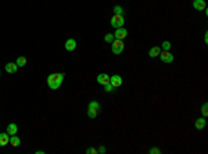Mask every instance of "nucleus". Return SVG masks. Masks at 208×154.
Here are the masks:
<instances>
[{
  "label": "nucleus",
  "mask_w": 208,
  "mask_h": 154,
  "mask_svg": "<svg viewBox=\"0 0 208 154\" xmlns=\"http://www.w3.org/2000/svg\"><path fill=\"white\" fill-rule=\"evenodd\" d=\"M63 81H64V74H61V72L50 74V75L47 76V85H49V87L52 90L58 89V87L61 86V83H63Z\"/></svg>",
  "instance_id": "f257e3e1"
},
{
  "label": "nucleus",
  "mask_w": 208,
  "mask_h": 154,
  "mask_svg": "<svg viewBox=\"0 0 208 154\" xmlns=\"http://www.w3.org/2000/svg\"><path fill=\"white\" fill-rule=\"evenodd\" d=\"M98 113H100V104L96 100L90 102L89 106H87V115H89V118H96L98 115Z\"/></svg>",
  "instance_id": "f03ea898"
},
{
  "label": "nucleus",
  "mask_w": 208,
  "mask_h": 154,
  "mask_svg": "<svg viewBox=\"0 0 208 154\" xmlns=\"http://www.w3.org/2000/svg\"><path fill=\"white\" fill-rule=\"evenodd\" d=\"M124 49H125L124 42L119 40V39H114V42L111 43V50H113L114 54H121L124 52Z\"/></svg>",
  "instance_id": "7ed1b4c3"
},
{
  "label": "nucleus",
  "mask_w": 208,
  "mask_h": 154,
  "mask_svg": "<svg viewBox=\"0 0 208 154\" xmlns=\"http://www.w3.org/2000/svg\"><path fill=\"white\" fill-rule=\"evenodd\" d=\"M125 21H124V15H119V14H114L113 18H111V25L114 28H121L124 26Z\"/></svg>",
  "instance_id": "20e7f679"
},
{
  "label": "nucleus",
  "mask_w": 208,
  "mask_h": 154,
  "mask_svg": "<svg viewBox=\"0 0 208 154\" xmlns=\"http://www.w3.org/2000/svg\"><path fill=\"white\" fill-rule=\"evenodd\" d=\"M160 58H161L162 63H167V64H169V63L173 61V56L171 54L168 50H164L162 53H160Z\"/></svg>",
  "instance_id": "39448f33"
},
{
  "label": "nucleus",
  "mask_w": 208,
  "mask_h": 154,
  "mask_svg": "<svg viewBox=\"0 0 208 154\" xmlns=\"http://www.w3.org/2000/svg\"><path fill=\"white\" fill-rule=\"evenodd\" d=\"M126 35H128V31L124 28V26H121V28H117L115 33H114V38L119 39V40H124V39L126 38Z\"/></svg>",
  "instance_id": "423d86ee"
},
{
  "label": "nucleus",
  "mask_w": 208,
  "mask_h": 154,
  "mask_svg": "<svg viewBox=\"0 0 208 154\" xmlns=\"http://www.w3.org/2000/svg\"><path fill=\"white\" fill-rule=\"evenodd\" d=\"M110 82L114 87H119L122 85V78L119 75H113V76H110Z\"/></svg>",
  "instance_id": "0eeeda50"
},
{
  "label": "nucleus",
  "mask_w": 208,
  "mask_h": 154,
  "mask_svg": "<svg viewBox=\"0 0 208 154\" xmlns=\"http://www.w3.org/2000/svg\"><path fill=\"white\" fill-rule=\"evenodd\" d=\"M76 49V40L75 39H68L65 42V50L67 52H74Z\"/></svg>",
  "instance_id": "6e6552de"
},
{
  "label": "nucleus",
  "mask_w": 208,
  "mask_h": 154,
  "mask_svg": "<svg viewBox=\"0 0 208 154\" xmlns=\"http://www.w3.org/2000/svg\"><path fill=\"white\" fill-rule=\"evenodd\" d=\"M10 144V135L7 133H0V146L2 147H4V146Z\"/></svg>",
  "instance_id": "1a4fd4ad"
},
{
  "label": "nucleus",
  "mask_w": 208,
  "mask_h": 154,
  "mask_svg": "<svg viewBox=\"0 0 208 154\" xmlns=\"http://www.w3.org/2000/svg\"><path fill=\"white\" fill-rule=\"evenodd\" d=\"M97 82L100 85H107L108 82H110V75H107V74H100V75L97 76Z\"/></svg>",
  "instance_id": "9d476101"
},
{
  "label": "nucleus",
  "mask_w": 208,
  "mask_h": 154,
  "mask_svg": "<svg viewBox=\"0 0 208 154\" xmlns=\"http://www.w3.org/2000/svg\"><path fill=\"white\" fill-rule=\"evenodd\" d=\"M193 7L194 10H198V11L205 10V2L204 0H193Z\"/></svg>",
  "instance_id": "9b49d317"
},
{
  "label": "nucleus",
  "mask_w": 208,
  "mask_h": 154,
  "mask_svg": "<svg viewBox=\"0 0 208 154\" xmlns=\"http://www.w3.org/2000/svg\"><path fill=\"white\" fill-rule=\"evenodd\" d=\"M18 70V65L15 64V63H7L6 64V71L9 74H15Z\"/></svg>",
  "instance_id": "f8f14e48"
},
{
  "label": "nucleus",
  "mask_w": 208,
  "mask_h": 154,
  "mask_svg": "<svg viewBox=\"0 0 208 154\" xmlns=\"http://www.w3.org/2000/svg\"><path fill=\"white\" fill-rule=\"evenodd\" d=\"M18 131V126L15 125V124H10L9 126H7V133L10 135V136H13V135H15Z\"/></svg>",
  "instance_id": "ddd939ff"
},
{
  "label": "nucleus",
  "mask_w": 208,
  "mask_h": 154,
  "mask_svg": "<svg viewBox=\"0 0 208 154\" xmlns=\"http://www.w3.org/2000/svg\"><path fill=\"white\" fill-rule=\"evenodd\" d=\"M10 143H11V146H14V147H18V146L21 144V139L17 137L15 135H13V136H10Z\"/></svg>",
  "instance_id": "4468645a"
},
{
  "label": "nucleus",
  "mask_w": 208,
  "mask_h": 154,
  "mask_svg": "<svg viewBox=\"0 0 208 154\" xmlns=\"http://www.w3.org/2000/svg\"><path fill=\"white\" fill-rule=\"evenodd\" d=\"M205 124H207V122H205L204 118H198V119L196 121V128L198 129V131H201V129L205 128Z\"/></svg>",
  "instance_id": "2eb2a0df"
},
{
  "label": "nucleus",
  "mask_w": 208,
  "mask_h": 154,
  "mask_svg": "<svg viewBox=\"0 0 208 154\" xmlns=\"http://www.w3.org/2000/svg\"><path fill=\"white\" fill-rule=\"evenodd\" d=\"M160 53H161L160 47H151V49L148 50V56H150V57H157V56H160Z\"/></svg>",
  "instance_id": "dca6fc26"
},
{
  "label": "nucleus",
  "mask_w": 208,
  "mask_h": 154,
  "mask_svg": "<svg viewBox=\"0 0 208 154\" xmlns=\"http://www.w3.org/2000/svg\"><path fill=\"white\" fill-rule=\"evenodd\" d=\"M15 64H17L18 67H24V65L26 64V58L21 56V57H18V58H17V61H15Z\"/></svg>",
  "instance_id": "f3484780"
},
{
  "label": "nucleus",
  "mask_w": 208,
  "mask_h": 154,
  "mask_svg": "<svg viewBox=\"0 0 208 154\" xmlns=\"http://www.w3.org/2000/svg\"><path fill=\"white\" fill-rule=\"evenodd\" d=\"M114 39H115L114 38V33H107V35L104 36V40L107 42V43H110V44L114 42Z\"/></svg>",
  "instance_id": "a211bd4d"
},
{
  "label": "nucleus",
  "mask_w": 208,
  "mask_h": 154,
  "mask_svg": "<svg viewBox=\"0 0 208 154\" xmlns=\"http://www.w3.org/2000/svg\"><path fill=\"white\" fill-rule=\"evenodd\" d=\"M114 13L115 14H119V15H124V9L121 6H115L114 7Z\"/></svg>",
  "instance_id": "6ab92c4d"
},
{
  "label": "nucleus",
  "mask_w": 208,
  "mask_h": 154,
  "mask_svg": "<svg viewBox=\"0 0 208 154\" xmlns=\"http://www.w3.org/2000/svg\"><path fill=\"white\" fill-rule=\"evenodd\" d=\"M201 113H202V115H204V117H207V115H208V104H207V103H204V104H202V107H201Z\"/></svg>",
  "instance_id": "aec40b11"
},
{
  "label": "nucleus",
  "mask_w": 208,
  "mask_h": 154,
  "mask_svg": "<svg viewBox=\"0 0 208 154\" xmlns=\"http://www.w3.org/2000/svg\"><path fill=\"white\" fill-rule=\"evenodd\" d=\"M104 87H106V92H113V90L115 89V87L111 85V82H108L107 85H104Z\"/></svg>",
  "instance_id": "412c9836"
},
{
  "label": "nucleus",
  "mask_w": 208,
  "mask_h": 154,
  "mask_svg": "<svg viewBox=\"0 0 208 154\" xmlns=\"http://www.w3.org/2000/svg\"><path fill=\"white\" fill-rule=\"evenodd\" d=\"M162 49L164 50H169L171 49V43L168 40H165V42H162Z\"/></svg>",
  "instance_id": "4be33fe9"
},
{
  "label": "nucleus",
  "mask_w": 208,
  "mask_h": 154,
  "mask_svg": "<svg viewBox=\"0 0 208 154\" xmlns=\"http://www.w3.org/2000/svg\"><path fill=\"white\" fill-rule=\"evenodd\" d=\"M86 153L87 154H96V153H97V150H96V148H93V147H89L86 150Z\"/></svg>",
  "instance_id": "5701e85b"
},
{
  "label": "nucleus",
  "mask_w": 208,
  "mask_h": 154,
  "mask_svg": "<svg viewBox=\"0 0 208 154\" xmlns=\"http://www.w3.org/2000/svg\"><path fill=\"white\" fill-rule=\"evenodd\" d=\"M150 153H151V154H154V153L158 154V153H161V150H160V148H157V147H153V148L150 150Z\"/></svg>",
  "instance_id": "b1692460"
},
{
  "label": "nucleus",
  "mask_w": 208,
  "mask_h": 154,
  "mask_svg": "<svg viewBox=\"0 0 208 154\" xmlns=\"http://www.w3.org/2000/svg\"><path fill=\"white\" fill-rule=\"evenodd\" d=\"M97 153H106V147H100L97 150Z\"/></svg>",
  "instance_id": "393cba45"
},
{
  "label": "nucleus",
  "mask_w": 208,
  "mask_h": 154,
  "mask_svg": "<svg viewBox=\"0 0 208 154\" xmlns=\"http://www.w3.org/2000/svg\"><path fill=\"white\" fill-rule=\"evenodd\" d=\"M43 153H44L43 150H38V151H36V154H43Z\"/></svg>",
  "instance_id": "a878e982"
},
{
  "label": "nucleus",
  "mask_w": 208,
  "mask_h": 154,
  "mask_svg": "<svg viewBox=\"0 0 208 154\" xmlns=\"http://www.w3.org/2000/svg\"><path fill=\"white\" fill-rule=\"evenodd\" d=\"M0 75H2V74H0Z\"/></svg>",
  "instance_id": "bb28decb"
}]
</instances>
